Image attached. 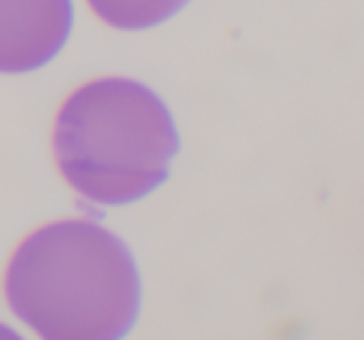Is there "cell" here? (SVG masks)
<instances>
[{
    "label": "cell",
    "mask_w": 364,
    "mask_h": 340,
    "mask_svg": "<svg viewBox=\"0 0 364 340\" xmlns=\"http://www.w3.org/2000/svg\"><path fill=\"white\" fill-rule=\"evenodd\" d=\"M188 0H87L90 9L111 28L145 30L162 23L186 6Z\"/></svg>",
    "instance_id": "cell-4"
},
{
    "label": "cell",
    "mask_w": 364,
    "mask_h": 340,
    "mask_svg": "<svg viewBox=\"0 0 364 340\" xmlns=\"http://www.w3.org/2000/svg\"><path fill=\"white\" fill-rule=\"evenodd\" d=\"M4 296L36 336L122 339L141 309V279L128 247L90 219L30 232L4 273Z\"/></svg>",
    "instance_id": "cell-1"
},
{
    "label": "cell",
    "mask_w": 364,
    "mask_h": 340,
    "mask_svg": "<svg viewBox=\"0 0 364 340\" xmlns=\"http://www.w3.org/2000/svg\"><path fill=\"white\" fill-rule=\"evenodd\" d=\"M51 149L62 179L77 194L117 207L166 181L179 136L158 94L132 79L102 77L66 96Z\"/></svg>",
    "instance_id": "cell-2"
},
{
    "label": "cell",
    "mask_w": 364,
    "mask_h": 340,
    "mask_svg": "<svg viewBox=\"0 0 364 340\" xmlns=\"http://www.w3.org/2000/svg\"><path fill=\"white\" fill-rule=\"evenodd\" d=\"M70 0H0V72L45 66L68 40Z\"/></svg>",
    "instance_id": "cell-3"
}]
</instances>
